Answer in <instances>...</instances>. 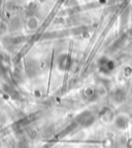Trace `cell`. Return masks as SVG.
Listing matches in <instances>:
<instances>
[{"instance_id": "8992f818", "label": "cell", "mask_w": 132, "mask_h": 148, "mask_svg": "<svg viewBox=\"0 0 132 148\" xmlns=\"http://www.w3.org/2000/svg\"><path fill=\"white\" fill-rule=\"evenodd\" d=\"M127 123H128V121L125 117H119V118H117V120H116L117 126H119V127H121V128L126 127V126H127Z\"/></svg>"}, {"instance_id": "5b68a950", "label": "cell", "mask_w": 132, "mask_h": 148, "mask_svg": "<svg viewBox=\"0 0 132 148\" xmlns=\"http://www.w3.org/2000/svg\"><path fill=\"white\" fill-rule=\"evenodd\" d=\"M21 26V20H20L19 18L15 17V18H12V20L10 21V28L12 30H17L18 28Z\"/></svg>"}, {"instance_id": "52a82bcc", "label": "cell", "mask_w": 132, "mask_h": 148, "mask_svg": "<svg viewBox=\"0 0 132 148\" xmlns=\"http://www.w3.org/2000/svg\"><path fill=\"white\" fill-rule=\"evenodd\" d=\"M124 38H119V40H116L115 42H114V45L113 46H112V49H110V51H112V52H115V51H117L118 49H119V48L120 47H122V45L124 44Z\"/></svg>"}, {"instance_id": "ba28073f", "label": "cell", "mask_w": 132, "mask_h": 148, "mask_svg": "<svg viewBox=\"0 0 132 148\" xmlns=\"http://www.w3.org/2000/svg\"><path fill=\"white\" fill-rule=\"evenodd\" d=\"M128 18H129V10H125L124 12H123L122 15H121V20H122L123 24H125V23H126V21L128 20Z\"/></svg>"}, {"instance_id": "6da1fadb", "label": "cell", "mask_w": 132, "mask_h": 148, "mask_svg": "<svg viewBox=\"0 0 132 148\" xmlns=\"http://www.w3.org/2000/svg\"><path fill=\"white\" fill-rule=\"evenodd\" d=\"M94 116L92 115V113L89 111L83 112L76 117V122L78 124H81L83 126H89L94 122Z\"/></svg>"}, {"instance_id": "7a4b0ae2", "label": "cell", "mask_w": 132, "mask_h": 148, "mask_svg": "<svg viewBox=\"0 0 132 148\" xmlns=\"http://www.w3.org/2000/svg\"><path fill=\"white\" fill-rule=\"evenodd\" d=\"M58 64H59V67L61 69L67 71V69H69V67L71 66V58L66 54L61 55V56L59 57Z\"/></svg>"}, {"instance_id": "3957f363", "label": "cell", "mask_w": 132, "mask_h": 148, "mask_svg": "<svg viewBox=\"0 0 132 148\" xmlns=\"http://www.w3.org/2000/svg\"><path fill=\"white\" fill-rule=\"evenodd\" d=\"M113 97H114V99H115V101L121 103V101H123L125 99V92L123 91L122 89H117V90L114 92Z\"/></svg>"}, {"instance_id": "277c9868", "label": "cell", "mask_w": 132, "mask_h": 148, "mask_svg": "<svg viewBox=\"0 0 132 148\" xmlns=\"http://www.w3.org/2000/svg\"><path fill=\"white\" fill-rule=\"evenodd\" d=\"M27 26L29 29L33 30V29H36L37 26H38V20H37L36 18L31 16V17L28 19V22H27Z\"/></svg>"}, {"instance_id": "9c48e42d", "label": "cell", "mask_w": 132, "mask_h": 148, "mask_svg": "<svg viewBox=\"0 0 132 148\" xmlns=\"http://www.w3.org/2000/svg\"><path fill=\"white\" fill-rule=\"evenodd\" d=\"M18 148H29V146H28V144H27L26 141H22V142H20L19 143Z\"/></svg>"}, {"instance_id": "30bf717a", "label": "cell", "mask_w": 132, "mask_h": 148, "mask_svg": "<svg viewBox=\"0 0 132 148\" xmlns=\"http://www.w3.org/2000/svg\"><path fill=\"white\" fill-rule=\"evenodd\" d=\"M86 95L87 96L93 95V90H92V89H88V90H86Z\"/></svg>"}]
</instances>
